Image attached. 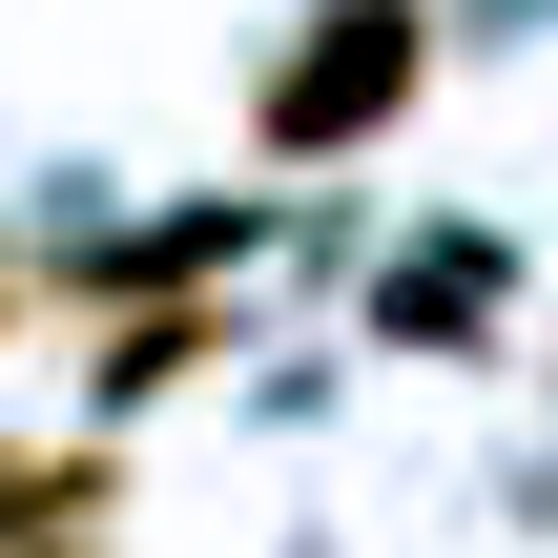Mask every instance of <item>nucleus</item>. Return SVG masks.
I'll use <instances>...</instances> for the list:
<instances>
[{"label": "nucleus", "mask_w": 558, "mask_h": 558, "mask_svg": "<svg viewBox=\"0 0 558 558\" xmlns=\"http://www.w3.org/2000/svg\"><path fill=\"white\" fill-rule=\"evenodd\" d=\"M414 83H435V0H311L290 62L248 83V145L269 166H352V145L414 124Z\"/></svg>", "instance_id": "1"}, {"label": "nucleus", "mask_w": 558, "mask_h": 558, "mask_svg": "<svg viewBox=\"0 0 558 558\" xmlns=\"http://www.w3.org/2000/svg\"><path fill=\"white\" fill-rule=\"evenodd\" d=\"M0 352H21V248H0Z\"/></svg>", "instance_id": "4"}, {"label": "nucleus", "mask_w": 558, "mask_h": 558, "mask_svg": "<svg viewBox=\"0 0 558 558\" xmlns=\"http://www.w3.org/2000/svg\"><path fill=\"white\" fill-rule=\"evenodd\" d=\"M124 538V456H0V558H104Z\"/></svg>", "instance_id": "2"}, {"label": "nucleus", "mask_w": 558, "mask_h": 558, "mask_svg": "<svg viewBox=\"0 0 558 558\" xmlns=\"http://www.w3.org/2000/svg\"><path fill=\"white\" fill-rule=\"evenodd\" d=\"M207 352H228V311H186V290H145V311L104 331V414H145V393H186Z\"/></svg>", "instance_id": "3"}]
</instances>
